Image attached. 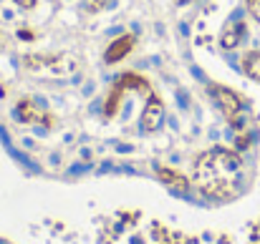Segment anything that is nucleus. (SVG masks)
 I'll use <instances>...</instances> for the list:
<instances>
[{
  "instance_id": "39448f33",
  "label": "nucleus",
  "mask_w": 260,
  "mask_h": 244,
  "mask_svg": "<svg viewBox=\"0 0 260 244\" xmlns=\"http://www.w3.org/2000/svg\"><path fill=\"white\" fill-rule=\"evenodd\" d=\"M132 46H134V38H132V35H124V38L114 40V46L106 51V61H109V63H116L121 56H126V53L132 51Z\"/></svg>"
},
{
  "instance_id": "20e7f679",
  "label": "nucleus",
  "mask_w": 260,
  "mask_h": 244,
  "mask_svg": "<svg viewBox=\"0 0 260 244\" xmlns=\"http://www.w3.org/2000/svg\"><path fill=\"white\" fill-rule=\"evenodd\" d=\"M162 116H165V106L159 103V98H149V103L144 106V113H142V124L147 126V129H157V124L162 121Z\"/></svg>"
},
{
  "instance_id": "423d86ee",
  "label": "nucleus",
  "mask_w": 260,
  "mask_h": 244,
  "mask_svg": "<svg viewBox=\"0 0 260 244\" xmlns=\"http://www.w3.org/2000/svg\"><path fill=\"white\" fill-rule=\"evenodd\" d=\"M243 71L248 78L260 83V51H250L243 56Z\"/></svg>"
},
{
  "instance_id": "f257e3e1",
  "label": "nucleus",
  "mask_w": 260,
  "mask_h": 244,
  "mask_svg": "<svg viewBox=\"0 0 260 244\" xmlns=\"http://www.w3.org/2000/svg\"><path fill=\"white\" fill-rule=\"evenodd\" d=\"M194 179L202 194L212 199H233L245 186V161L230 149H210L194 164Z\"/></svg>"
},
{
  "instance_id": "7ed1b4c3",
  "label": "nucleus",
  "mask_w": 260,
  "mask_h": 244,
  "mask_svg": "<svg viewBox=\"0 0 260 244\" xmlns=\"http://www.w3.org/2000/svg\"><path fill=\"white\" fill-rule=\"evenodd\" d=\"M243 38H245V25L240 23V20H230V23H225V28H222V33H220V43H222V48H238L240 43H243Z\"/></svg>"
},
{
  "instance_id": "f03ea898",
  "label": "nucleus",
  "mask_w": 260,
  "mask_h": 244,
  "mask_svg": "<svg viewBox=\"0 0 260 244\" xmlns=\"http://www.w3.org/2000/svg\"><path fill=\"white\" fill-rule=\"evenodd\" d=\"M212 96L217 98V103H220L225 118L230 121V126L233 129H243L245 126V118H248L243 98L238 93H233L230 88H222V86H212Z\"/></svg>"
}]
</instances>
